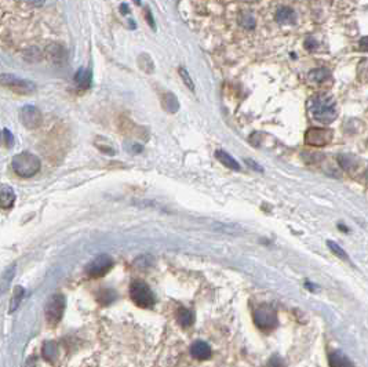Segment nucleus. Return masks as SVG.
Instances as JSON below:
<instances>
[{
	"instance_id": "obj_27",
	"label": "nucleus",
	"mask_w": 368,
	"mask_h": 367,
	"mask_svg": "<svg viewBox=\"0 0 368 367\" xmlns=\"http://www.w3.org/2000/svg\"><path fill=\"white\" fill-rule=\"evenodd\" d=\"M95 145H97V148H98L99 151L105 152V153H108V155H115V152H116L115 151V148L112 147V144L109 141H106V144H101L99 141H97Z\"/></svg>"
},
{
	"instance_id": "obj_35",
	"label": "nucleus",
	"mask_w": 368,
	"mask_h": 367,
	"mask_svg": "<svg viewBox=\"0 0 368 367\" xmlns=\"http://www.w3.org/2000/svg\"><path fill=\"white\" fill-rule=\"evenodd\" d=\"M2 134H3V132H0V136H2Z\"/></svg>"
},
{
	"instance_id": "obj_7",
	"label": "nucleus",
	"mask_w": 368,
	"mask_h": 367,
	"mask_svg": "<svg viewBox=\"0 0 368 367\" xmlns=\"http://www.w3.org/2000/svg\"><path fill=\"white\" fill-rule=\"evenodd\" d=\"M113 266V259L109 257L108 254H99L87 265L86 272L91 278H102L105 275L108 274L109 271L112 270Z\"/></svg>"
},
{
	"instance_id": "obj_30",
	"label": "nucleus",
	"mask_w": 368,
	"mask_h": 367,
	"mask_svg": "<svg viewBox=\"0 0 368 367\" xmlns=\"http://www.w3.org/2000/svg\"><path fill=\"white\" fill-rule=\"evenodd\" d=\"M3 136H5L6 145L10 148L11 145H13V136H11V132L9 131L7 128H5V130H3Z\"/></svg>"
},
{
	"instance_id": "obj_20",
	"label": "nucleus",
	"mask_w": 368,
	"mask_h": 367,
	"mask_svg": "<svg viewBox=\"0 0 368 367\" xmlns=\"http://www.w3.org/2000/svg\"><path fill=\"white\" fill-rule=\"evenodd\" d=\"M43 356H45L46 360L49 362H53L57 356V344L55 343H46L43 345Z\"/></svg>"
},
{
	"instance_id": "obj_33",
	"label": "nucleus",
	"mask_w": 368,
	"mask_h": 367,
	"mask_svg": "<svg viewBox=\"0 0 368 367\" xmlns=\"http://www.w3.org/2000/svg\"><path fill=\"white\" fill-rule=\"evenodd\" d=\"M146 18L149 20V24H151V26H152V28H155V24H153V20H152V15H151V11H149V10L146 11Z\"/></svg>"
},
{
	"instance_id": "obj_5",
	"label": "nucleus",
	"mask_w": 368,
	"mask_h": 367,
	"mask_svg": "<svg viewBox=\"0 0 368 367\" xmlns=\"http://www.w3.org/2000/svg\"><path fill=\"white\" fill-rule=\"evenodd\" d=\"M65 307H66V301L62 294H53L46 304L45 313L46 319L51 326L59 323V320L62 319L65 312Z\"/></svg>"
},
{
	"instance_id": "obj_3",
	"label": "nucleus",
	"mask_w": 368,
	"mask_h": 367,
	"mask_svg": "<svg viewBox=\"0 0 368 367\" xmlns=\"http://www.w3.org/2000/svg\"><path fill=\"white\" fill-rule=\"evenodd\" d=\"M254 323L264 333L273 331L277 327V324H279L277 313L270 305L262 304L254 311Z\"/></svg>"
},
{
	"instance_id": "obj_11",
	"label": "nucleus",
	"mask_w": 368,
	"mask_h": 367,
	"mask_svg": "<svg viewBox=\"0 0 368 367\" xmlns=\"http://www.w3.org/2000/svg\"><path fill=\"white\" fill-rule=\"evenodd\" d=\"M15 202V192L13 188L7 185L0 186V209L3 210H10L14 206Z\"/></svg>"
},
{
	"instance_id": "obj_9",
	"label": "nucleus",
	"mask_w": 368,
	"mask_h": 367,
	"mask_svg": "<svg viewBox=\"0 0 368 367\" xmlns=\"http://www.w3.org/2000/svg\"><path fill=\"white\" fill-rule=\"evenodd\" d=\"M20 122L26 128L33 130V128H38L42 124L43 115L40 112V109L33 107V105H25L24 108H21L20 111Z\"/></svg>"
},
{
	"instance_id": "obj_34",
	"label": "nucleus",
	"mask_w": 368,
	"mask_h": 367,
	"mask_svg": "<svg viewBox=\"0 0 368 367\" xmlns=\"http://www.w3.org/2000/svg\"><path fill=\"white\" fill-rule=\"evenodd\" d=\"M367 178H368V170H367Z\"/></svg>"
},
{
	"instance_id": "obj_12",
	"label": "nucleus",
	"mask_w": 368,
	"mask_h": 367,
	"mask_svg": "<svg viewBox=\"0 0 368 367\" xmlns=\"http://www.w3.org/2000/svg\"><path fill=\"white\" fill-rule=\"evenodd\" d=\"M276 21L280 24H294L297 21V14L290 7H280L276 11Z\"/></svg>"
},
{
	"instance_id": "obj_8",
	"label": "nucleus",
	"mask_w": 368,
	"mask_h": 367,
	"mask_svg": "<svg viewBox=\"0 0 368 367\" xmlns=\"http://www.w3.org/2000/svg\"><path fill=\"white\" fill-rule=\"evenodd\" d=\"M333 131L329 128H321V127H313L309 128L306 134H305V142L312 147H324L328 145L329 142L333 141Z\"/></svg>"
},
{
	"instance_id": "obj_28",
	"label": "nucleus",
	"mask_w": 368,
	"mask_h": 367,
	"mask_svg": "<svg viewBox=\"0 0 368 367\" xmlns=\"http://www.w3.org/2000/svg\"><path fill=\"white\" fill-rule=\"evenodd\" d=\"M268 367H285V364L281 357L277 356V355H273L269 359V362H268Z\"/></svg>"
},
{
	"instance_id": "obj_6",
	"label": "nucleus",
	"mask_w": 368,
	"mask_h": 367,
	"mask_svg": "<svg viewBox=\"0 0 368 367\" xmlns=\"http://www.w3.org/2000/svg\"><path fill=\"white\" fill-rule=\"evenodd\" d=\"M0 86L6 88H10L18 94H32L36 90V84L26 79L18 78L11 74L0 75Z\"/></svg>"
},
{
	"instance_id": "obj_23",
	"label": "nucleus",
	"mask_w": 368,
	"mask_h": 367,
	"mask_svg": "<svg viewBox=\"0 0 368 367\" xmlns=\"http://www.w3.org/2000/svg\"><path fill=\"white\" fill-rule=\"evenodd\" d=\"M338 162L346 170H353L354 167L357 166V162H356V159L352 155H342V156H339Z\"/></svg>"
},
{
	"instance_id": "obj_15",
	"label": "nucleus",
	"mask_w": 368,
	"mask_h": 367,
	"mask_svg": "<svg viewBox=\"0 0 368 367\" xmlns=\"http://www.w3.org/2000/svg\"><path fill=\"white\" fill-rule=\"evenodd\" d=\"M215 156H216V159H218L222 164H225L226 167H229V169H232V170H236V172H239V170H240V164H239L237 160L233 159V157H232L228 152L216 151Z\"/></svg>"
},
{
	"instance_id": "obj_18",
	"label": "nucleus",
	"mask_w": 368,
	"mask_h": 367,
	"mask_svg": "<svg viewBox=\"0 0 368 367\" xmlns=\"http://www.w3.org/2000/svg\"><path fill=\"white\" fill-rule=\"evenodd\" d=\"M24 295H25L24 287H21V286H15L14 291H13V297H11L10 309H9V312L13 313L18 309L21 301H22V298H24Z\"/></svg>"
},
{
	"instance_id": "obj_32",
	"label": "nucleus",
	"mask_w": 368,
	"mask_h": 367,
	"mask_svg": "<svg viewBox=\"0 0 368 367\" xmlns=\"http://www.w3.org/2000/svg\"><path fill=\"white\" fill-rule=\"evenodd\" d=\"M305 47L308 50H312L316 47V40L313 39V38H308L306 39V42H305Z\"/></svg>"
},
{
	"instance_id": "obj_29",
	"label": "nucleus",
	"mask_w": 368,
	"mask_h": 367,
	"mask_svg": "<svg viewBox=\"0 0 368 367\" xmlns=\"http://www.w3.org/2000/svg\"><path fill=\"white\" fill-rule=\"evenodd\" d=\"M151 262H152V257L151 255H142V257L137 258L135 265L137 266H148V265H151Z\"/></svg>"
},
{
	"instance_id": "obj_26",
	"label": "nucleus",
	"mask_w": 368,
	"mask_h": 367,
	"mask_svg": "<svg viewBox=\"0 0 368 367\" xmlns=\"http://www.w3.org/2000/svg\"><path fill=\"white\" fill-rule=\"evenodd\" d=\"M166 108H167L170 112H175L178 109L177 98L174 97L172 94H167V95H166Z\"/></svg>"
},
{
	"instance_id": "obj_31",
	"label": "nucleus",
	"mask_w": 368,
	"mask_h": 367,
	"mask_svg": "<svg viewBox=\"0 0 368 367\" xmlns=\"http://www.w3.org/2000/svg\"><path fill=\"white\" fill-rule=\"evenodd\" d=\"M245 163H247V164H251V167H252L254 170H256V172H264V169H262L258 163H255L254 160H251V159H245Z\"/></svg>"
},
{
	"instance_id": "obj_2",
	"label": "nucleus",
	"mask_w": 368,
	"mask_h": 367,
	"mask_svg": "<svg viewBox=\"0 0 368 367\" xmlns=\"http://www.w3.org/2000/svg\"><path fill=\"white\" fill-rule=\"evenodd\" d=\"M11 167L17 176L22 177V178H29L39 173L42 162L39 157L30 152H21L13 157Z\"/></svg>"
},
{
	"instance_id": "obj_13",
	"label": "nucleus",
	"mask_w": 368,
	"mask_h": 367,
	"mask_svg": "<svg viewBox=\"0 0 368 367\" xmlns=\"http://www.w3.org/2000/svg\"><path fill=\"white\" fill-rule=\"evenodd\" d=\"M91 71H89V69H86V68H80L76 72V75H75V82H76V84H78V87L79 88H82V90H86V88H89L90 86H91Z\"/></svg>"
},
{
	"instance_id": "obj_1",
	"label": "nucleus",
	"mask_w": 368,
	"mask_h": 367,
	"mask_svg": "<svg viewBox=\"0 0 368 367\" xmlns=\"http://www.w3.org/2000/svg\"><path fill=\"white\" fill-rule=\"evenodd\" d=\"M310 115L316 119L317 122L328 124L337 118V104L334 98L329 97L327 94H317L314 95L309 103Z\"/></svg>"
},
{
	"instance_id": "obj_25",
	"label": "nucleus",
	"mask_w": 368,
	"mask_h": 367,
	"mask_svg": "<svg viewBox=\"0 0 368 367\" xmlns=\"http://www.w3.org/2000/svg\"><path fill=\"white\" fill-rule=\"evenodd\" d=\"M178 72H179V76H181V79L183 80L185 86H187V87L191 90L192 93H195V83H193V80H192L189 72H188L187 69L183 68V66H181Z\"/></svg>"
},
{
	"instance_id": "obj_4",
	"label": "nucleus",
	"mask_w": 368,
	"mask_h": 367,
	"mask_svg": "<svg viewBox=\"0 0 368 367\" xmlns=\"http://www.w3.org/2000/svg\"><path fill=\"white\" fill-rule=\"evenodd\" d=\"M130 297L135 305L141 308H152L155 305V294L145 282L134 280L130 286Z\"/></svg>"
},
{
	"instance_id": "obj_19",
	"label": "nucleus",
	"mask_w": 368,
	"mask_h": 367,
	"mask_svg": "<svg viewBox=\"0 0 368 367\" xmlns=\"http://www.w3.org/2000/svg\"><path fill=\"white\" fill-rule=\"evenodd\" d=\"M327 78H329V71L325 68L313 69L309 74V79L312 82H314V83H321Z\"/></svg>"
},
{
	"instance_id": "obj_24",
	"label": "nucleus",
	"mask_w": 368,
	"mask_h": 367,
	"mask_svg": "<svg viewBox=\"0 0 368 367\" xmlns=\"http://www.w3.org/2000/svg\"><path fill=\"white\" fill-rule=\"evenodd\" d=\"M327 246H328V249L334 253L337 257H339L341 259H344V261H349V257L348 254H346V251H345L341 246L338 245V243H335V242H331V240H328L327 242Z\"/></svg>"
},
{
	"instance_id": "obj_16",
	"label": "nucleus",
	"mask_w": 368,
	"mask_h": 367,
	"mask_svg": "<svg viewBox=\"0 0 368 367\" xmlns=\"http://www.w3.org/2000/svg\"><path fill=\"white\" fill-rule=\"evenodd\" d=\"M177 320L182 327H189L195 322V313L191 309L179 308L177 312Z\"/></svg>"
},
{
	"instance_id": "obj_10",
	"label": "nucleus",
	"mask_w": 368,
	"mask_h": 367,
	"mask_svg": "<svg viewBox=\"0 0 368 367\" xmlns=\"http://www.w3.org/2000/svg\"><path fill=\"white\" fill-rule=\"evenodd\" d=\"M191 355L199 360H207L211 357V348L204 341H196L192 344Z\"/></svg>"
},
{
	"instance_id": "obj_22",
	"label": "nucleus",
	"mask_w": 368,
	"mask_h": 367,
	"mask_svg": "<svg viewBox=\"0 0 368 367\" xmlns=\"http://www.w3.org/2000/svg\"><path fill=\"white\" fill-rule=\"evenodd\" d=\"M115 298H116V294H115V291L111 289L101 290L98 294V303H101L102 305H108V304L112 303Z\"/></svg>"
},
{
	"instance_id": "obj_17",
	"label": "nucleus",
	"mask_w": 368,
	"mask_h": 367,
	"mask_svg": "<svg viewBox=\"0 0 368 367\" xmlns=\"http://www.w3.org/2000/svg\"><path fill=\"white\" fill-rule=\"evenodd\" d=\"M15 275V265H11L7 270L3 272L2 278H0V293H6L9 287H10L11 280Z\"/></svg>"
},
{
	"instance_id": "obj_14",
	"label": "nucleus",
	"mask_w": 368,
	"mask_h": 367,
	"mask_svg": "<svg viewBox=\"0 0 368 367\" xmlns=\"http://www.w3.org/2000/svg\"><path fill=\"white\" fill-rule=\"evenodd\" d=\"M328 363L329 367H354L353 363L350 362V359L341 352L331 353L328 356Z\"/></svg>"
},
{
	"instance_id": "obj_21",
	"label": "nucleus",
	"mask_w": 368,
	"mask_h": 367,
	"mask_svg": "<svg viewBox=\"0 0 368 367\" xmlns=\"http://www.w3.org/2000/svg\"><path fill=\"white\" fill-rule=\"evenodd\" d=\"M239 22H240V25H243L244 28H247V29H252V28L255 26V18H254V15L251 14L250 11L241 13L240 17H239Z\"/></svg>"
}]
</instances>
